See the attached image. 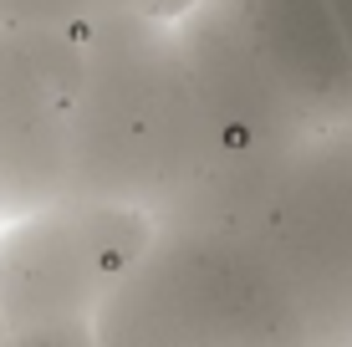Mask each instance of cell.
I'll list each match as a JSON object with an SVG mask.
<instances>
[{"mask_svg": "<svg viewBox=\"0 0 352 347\" xmlns=\"http://www.w3.org/2000/svg\"><path fill=\"white\" fill-rule=\"evenodd\" d=\"M220 159V123L174 21L128 5L82 31L67 194L133 205L159 220Z\"/></svg>", "mask_w": 352, "mask_h": 347, "instance_id": "obj_1", "label": "cell"}, {"mask_svg": "<svg viewBox=\"0 0 352 347\" xmlns=\"http://www.w3.org/2000/svg\"><path fill=\"white\" fill-rule=\"evenodd\" d=\"M225 159H261L352 117V52L327 0H194L174 16Z\"/></svg>", "mask_w": 352, "mask_h": 347, "instance_id": "obj_2", "label": "cell"}, {"mask_svg": "<svg viewBox=\"0 0 352 347\" xmlns=\"http://www.w3.org/2000/svg\"><path fill=\"white\" fill-rule=\"evenodd\" d=\"M97 347H307V327L250 225L164 214L107 296Z\"/></svg>", "mask_w": 352, "mask_h": 347, "instance_id": "obj_3", "label": "cell"}, {"mask_svg": "<svg viewBox=\"0 0 352 347\" xmlns=\"http://www.w3.org/2000/svg\"><path fill=\"white\" fill-rule=\"evenodd\" d=\"M153 235V214L113 199L62 194L0 225L6 347H97L113 286Z\"/></svg>", "mask_w": 352, "mask_h": 347, "instance_id": "obj_4", "label": "cell"}, {"mask_svg": "<svg viewBox=\"0 0 352 347\" xmlns=\"http://www.w3.org/2000/svg\"><path fill=\"white\" fill-rule=\"evenodd\" d=\"M245 225L281 271L307 347H352V117L291 143Z\"/></svg>", "mask_w": 352, "mask_h": 347, "instance_id": "obj_5", "label": "cell"}, {"mask_svg": "<svg viewBox=\"0 0 352 347\" xmlns=\"http://www.w3.org/2000/svg\"><path fill=\"white\" fill-rule=\"evenodd\" d=\"M82 31L0 26V225L72 189Z\"/></svg>", "mask_w": 352, "mask_h": 347, "instance_id": "obj_6", "label": "cell"}, {"mask_svg": "<svg viewBox=\"0 0 352 347\" xmlns=\"http://www.w3.org/2000/svg\"><path fill=\"white\" fill-rule=\"evenodd\" d=\"M133 0H0V26H46V31H87ZM138 10V5H133Z\"/></svg>", "mask_w": 352, "mask_h": 347, "instance_id": "obj_7", "label": "cell"}, {"mask_svg": "<svg viewBox=\"0 0 352 347\" xmlns=\"http://www.w3.org/2000/svg\"><path fill=\"white\" fill-rule=\"evenodd\" d=\"M133 5H138V10H153V16H168V21H174L179 10H189V5H194V0H133Z\"/></svg>", "mask_w": 352, "mask_h": 347, "instance_id": "obj_8", "label": "cell"}, {"mask_svg": "<svg viewBox=\"0 0 352 347\" xmlns=\"http://www.w3.org/2000/svg\"><path fill=\"white\" fill-rule=\"evenodd\" d=\"M327 5H332L337 26H342V36H347V52H352V0H327Z\"/></svg>", "mask_w": 352, "mask_h": 347, "instance_id": "obj_9", "label": "cell"}, {"mask_svg": "<svg viewBox=\"0 0 352 347\" xmlns=\"http://www.w3.org/2000/svg\"><path fill=\"white\" fill-rule=\"evenodd\" d=\"M0 347H6V327H0Z\"/></svg>", "mask_w": 352, "mask_h": 347, "instance_id": "obj_10", "label": "cell"}]
</instances>
